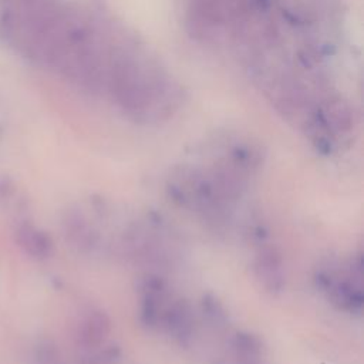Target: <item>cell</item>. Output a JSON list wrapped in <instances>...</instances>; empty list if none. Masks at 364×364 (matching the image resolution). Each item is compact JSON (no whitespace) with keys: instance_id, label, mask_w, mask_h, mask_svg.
<instances>
[{"instance_id":"6da1fadb","label":"cell","mask_w":364,"mask_h":364,"mask_svg":"<svg viewBox=\"0 0 364 364\" xmlns=\"http://www.w3.org/2000/svg\"><path fill=\"white\" fill-rule=\"evenodd\" d=\"M192 33L225 53L323 155L347 145L357 118L311 0H185Z\"/></svg>"},{"instance_id":"7a4b0ae2","label":"cell","mask_w":364,"mask_h":364,"mask_svg":"<svg viewBox=\"0 0 364 364\" xmlns=\"http://www.w3.org/2000/svg\"><path fill=\"white\" fill-rule=\"evenodd\" d=\"M0 40L134 122H164L182 105L168 67L98 1L0 0Z\"/></svg>"},{"instance_id":"3957f363","label":"cell","mask_w":364,"mask_h":364,"mask_svg":"<svg viewBox=\"0 0 364 364\" xmlns=\"http://www.w3.org/2000/svg\"><path fill=\"white\" fill-rule=\"evenodd\" d=\"M316 287L338 311L360 316L364 309V262L361 253L348 259H324L314 270Z\"/></svg>"},{"instance_id":"277c9868","label":"cell","mask_w":364,"mask_h":364,"mask_svg":"<svg viewBox=\"0 0 364 364\" xmlns=\"http://www.w3.org/2000/svg\"><path fill=\"white\" fill-rule=\"evenodd\" d=\"M138 318L148 330H159L162 316L173 299L171 287L159 273H145L136 280Z\"/></svg>"},{"instance_id":"5b68a950","label":"cell","mask_w":364,"mask_h":364,"mask_svg":"<svg viewBox=\"0 0 364 364\" xmlns=\"http://www.w3.org/2000/svg\"><path fill=\"white\" fill-rule=\"evenodd\" d=\"M256 245L252 260L253 276L263 291L270 296H279L284 291L287 283L283 255L276 245L267 240Z\"/></svg>"},{"instance_id":"8992f818","label":"cell","mask_w":364,"mask_h":364,"mask_svg":"<svg viewBox=\"0 0 364 364\" xmlns=\"http://www.w3.org/2000/svg\"><path fill=\"white\" fill-rule=\"evenodd\" d=\"M159 331L169 336L179 347H191L196 333V320L188 300L173 296L165 309Z\"/></svg>"},{"instance_id":"52a82bcc","label":"cell","mask_w":364,"mask_h":364,"mask_svg":"<svg viewBox=\"0 0 364 364\" xmlns=\"http://www.w3.org/2000/svg\"><path fill=\"white\" fill-rule=\"evenodd\" d=\"M111 328V318L102 309H90L77 324V346L84 353L100 350L107 346Z\"/></svg>"},{"instance_id":"ba28073f","label":"cell","mask_w":364,"mask_h":364,"mask_svg":"<svg viewBox=\"0 0 364 364\" xmlns=\"http://www.w3.org/2000/svg\"><path fill=\"white\" fill-rule=\"evenodd\" d=\"M67 242L81 255H92L101 246V236L80 209H70L63 220Z\"/></svg>"},{"instance_id":"9c48e42d","label":"cell","mask_w":364,"mask_h":364,"mask_svg":"<svg viewBox=\"0 0 364 364\" xmlns=\"http://www.w3.org/2000/svg\"><path fill=\"white\" fill-rule=\"evenodd\" d=\"M233 364H266V350L259 336L252 331H236L229 343Z\"/></svg>"},{"instance_id":"30bf717a","label":"cell","mask_w":364,"mask_h":364,"mask_svg":"<svg viewBox=\"0 0 364 364\" xmlns=\"http://www.w3.org/2000/svg\"><path fill=\"white\" fill-rule=\"evenodd\" d=\"M18 242L21 246L26 249L27 253H30L36 259H47L53 253V240L50 236L31 226V225H24L18 229Z\"/></svg>"},{"instance_id":"8fae6325","label":"cell","mask_w":364,"mask_h":364,"mask_svg":"<svg viewBox=\"0 0 364 364\" xmlns=\"http://www.w3.org/2000/svg\"><path fill=\"white\" fill-rule=\"evenodd\" d=\"M203 306V314L206 316L208 321L216 327H225L226 326V311L223 306L212 296H206L202 301Z\"/></svg>"},{"instance_id":"7c38bea8","label":"cell","mask_w":364,"mask_h":364,"mask_svg":"<svg viewBox=\"0 0 364 364\" xmlns=\"http://www.w3.org/2000/svg\"><path fill=\"white\" fill-rule=\"evenodd\" d=\"M37 364H61V357L58 348L48 341H44L38 346L36 354Z\"/></svg>"}]
</instances>
